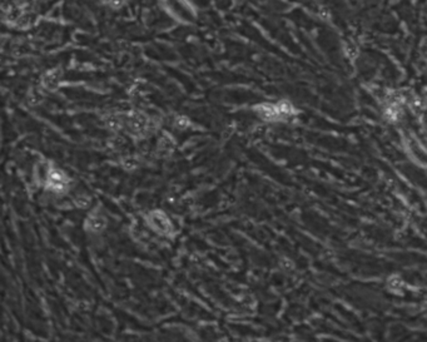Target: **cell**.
<instances>
[{"label": "cell", "mask_w": 427, "mask_h": 342, "mask_svg": "<svg viewBox=\"0 0 427 342\" xmlns=\"http://www.w3.org/2000/svg\"><path fill=\"white\" fill-rule=\"evenodd\" d=\"M91 198L89 197H86V196H79V197H77L74 200V203L77 204V207H79V208H88L89 206H91Z\"/></svg>", "instance_id": "9c48e42d"}, {"label": "cell", "mask_w": 427, "mask_h": 342, "mask_svg": "<svg viewBox=\"0 0 427 342\" xmlns=\"http://www.w3.org/2000/svg\"><path fill=\"white\" fill-rule=\"evenodd\" d=\"M122 165L128 170L136 169L138 167V161L134 157H125V158L122 159Z\"/></svg>", "instance_id": "ba28073f"}, {"label": "cell", "mask_w": 427, "mask_h": 342, "mask_svg": "<svg viewBox=\"0 0 427 342\" xmlns=\"http://www.w3.org/2000/svg\"><path fill=\"white\" fill-rule=\"evenodd\" d=\"M123 131L132 138L144 139L157 131V124L148 114L139 111H131L122 113Z\"/></svg>", "instance_id": "6da1fadb"}, {"label": "cell", "mask_w": 427, "mask_h": 342, "mask_svg": "<svg viewBox=\"0 0 427 342\" xmlns=\"http://www.w3.org/2000/svg\"><path fill=\"white\" fill-rule=\"evenodd\" d=\"M108 226L105 216L99 211H92L84 221V229L91 233H100Z\"/></svg>", "instance_id": "277c9868"}, {"label": "cell", "mask_w": 427, "mask_h": 342, "mask_svg": "<svg viewBox=\"0 0 427 342\" xmlns=\"http://www.w3.org/2000/svg\"><path fill=\"white\" fill-rule=\"evenodd\" d=\"M190 120L184 116H178L174 119V127L178 128V130H187V128L190 127Z\"/></svg>", "instance_id": "52a82bcc"}, {"label": "cell", "mask_w": 427, "mask_h": 342, "mask_svg": "<svg viewBox=\"0 0 427 342\" xmlns=\"http://www.w3.org/2000/svg\"><path fill=\"white\" fill-rule=\"evenodd\" d=\"M174 147H176V141H174L173 137L168 133H163L158 141V148H157L158 153L162 157L169 156L173 152Z\"/></svg>", "instance_id": "5b68a950"}, {"label": "cell", "mask_w": 427, "mask_h": 342, "mask_svg": "<svg viewBox=\"0 0 427 342\" xmlns=\"http://www.w3.org/2000/svg\"><path fill=\"white\" fill-rule=\"evenodd\" d=\"M104 125L112 132L123 131V116L122 113L106 114L103 118Z\"/></svg>", "instance_id": "8992f818"}, {"label": "cell", "mask_w": 427, "mask_h": 342, "mask_svg": "<svg viewBox=\"0 0 427 342\" xmlns=\"http://www.w3.org/2000/svg\"><path fill=\"white\" fill-rule=\"evenodd\" d=\"M43 184L46 189L49 190V192L63 196L69 190L70 177L64 170L58 168L57 165L49 163L47 167Z\"/></svg>", "instance_id": "7a4b0ae2"}, {"label": "cell", "mask_w": 427, "mask_h": 342, "mask_svg": "<svg viewBox=\"0 0 427 342\" xmlns=\"http://www.w3.org/2000/svg\"><path fill=\"white\" fill-rule=\"evenodd\" d=\"M145 223L153 232L165 238H173L176 236V228L167 213L161 209H153L148 212L144 217Z\"/></svg>", "instance_id": "3957f363"}]
</instances>
